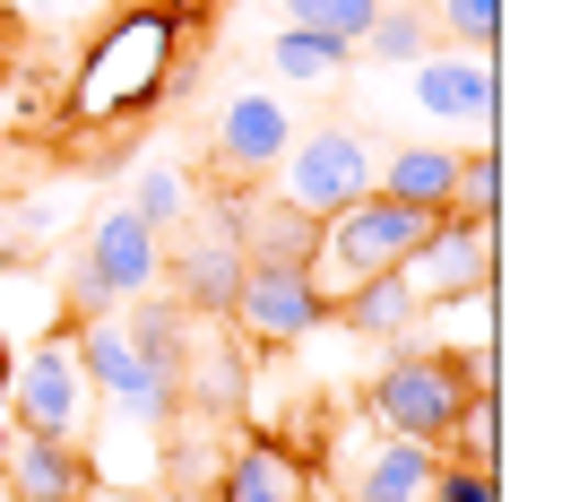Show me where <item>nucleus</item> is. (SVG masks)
<instances>
[{
    "instance_id": "13",
    "label": "nucleus",
    "mask_w": 562,
    "mask_h": 502,
    "mask_svg": "<svg viewBox=\"0 0 562 502\" xmlns=\"http://www.w3.org/2000/svg\"><path fill=\"white\" fill-rule=\"evenodd\" d=\"M294 140V113H285L278 96H234L225 104V122H216V174L225 182H243V174H269Z\"/></svg>"
},
{
    "instance_id": "18",
    "label": "nucleus",
    "mask_w": 562,
    "mask_h": 502,
    "mask_svg": "<svg viewBox=\"0 0 562 502\" xmlns=\"http://www.w3.org/2000/svg\"><path fill=\"white\" fill-rule=\"evenodd\" d=\"M347 62H355L347 44H329V35H312V26H285L278 53H269V70H278L285 87H329V78L347 70Z\"/></svg>"
},
{
    "instance_id": "2",
    "label": "nucleus",
    "mask_w": 562,
    "mask_h": 502,
    "mask_svg": "<svg viewBox=\"0 0 562 502\" xmlns=\"http://www.w3.org/2000/svg\"><path fill=\"white\" fill-rule=\"evenodd\" d=\"M269 174H278L285 209L338 216V209H355V200L372 191V147H363V131H347V122H321V131H294Z\"/></svg>"
},
{
    "instance_id": "10",
    "label": "nucleus",
    "mask_w": 562,
    "mask_h": 502,
    "mask_svg": "<svg viewBox=\"0 0 562 502\" xmlns=\"http://www.w3.org/2000/svg\"><path fill=\"white\" fill-rule=\"evenodd\" d=\"M416 70V104L432 113V122H468L476 140H493V53H424V62H407Z\"/></svg>"
},
{
    "instance_id": "7",
    "label": "nucleus",
    "mask_w": 562,
    "mask_h": 502,
    "mask_svg": "<svg viewBox=\"0 0 562 502\" xmlns=\"http://www.w3.org/2000/svg\"><path fill=\"white\" fill-rule=\"evenodd\" d=\"M398 278H407V294H416L424 312L493 287V216H432L424 243L398 260Z\"/></svg>"
},
{
    "instance_id": "16",
    "label": "nucleus",
    "mask_w": 562,
    "mask_h": 502,
    "mask_svg": "<svg viewBox=\"0 0 562 502\" xmlns=\"http://www.w3.org/2000/svg\"><path fill=\"white\" fill-rule=\"evenodd\" d=\"M372 191L407 200L424 216H450V191H459V147H398L390 165H372Z\"/></svg>"
},
{
    "instance_id": "26",
    "label": "nucleus",
    "mask_w": 562,
    "mask_h": 502,
    "mask_svg": "<svg viewBox=\"0 0 562 502\" xmlns=\"http://www.w3.org/2000/svg\"><path fill=\"white\" fill-rule=\"evenodd\" d=\"M78 502H156V494H139V486H87Z\"/></svg>"
},
{
    "instance_id": "12",
    "label": "nucleus",
    "mask_w": 562,
    "mask_h": 502,
    "mask_svg": "<svg viewBox=\"0 0 562 502\" xmlns=\"http://www.w3.org/2000/svg\"><path fill=\"white\" fill-rule=\"evenodd\" d=\"M0 486H9L18 502H78L87 486H95V468H87L78 442H44V433H18V425H9Z\"/></svg>"
},
{
    "instance_id": "9",
    "label": "nucleus",
    "mask_w": 562,
    "mask_h": 502,
    "mask_svg": "<svg viewBox=\"0 0 562 502\" xmlns=\"http://www.w3.org/2000/svg\"><path fill=\"white\" fill-rule=\"evenodd\" d=\"M209 502H312V468H303L285 442H269V433H243V442H225V459H216Z\"/></svg>"
},
{
    "instance_id": "29",
    "label": "nucleus",
    "mask_w": 562,
    "mask_h": 502,
    "mask_svg": "<svg viewBox=\"0 0 562 502\" xmlns=\"http://www.w3.org/2000/svg\"><path fill=\"white\" fill-rule=\"evenodd\" d=\"M0 502H18V494H9V486H0Z\"/></svg>"
},
{
    "instance_id": "4",
    "label": "nucleus",
    "mask_w": 562,
    "mask_h": 502,
    "mask_svg": "<svg viewBox=\"0 0 562 502\" xmlns=\"http://www.w3.org/2000/svg\"><path fill=\"white\" fill-rule=\"evenodd\" d=\"M424 225H432L424 209L390 200V191H363L355 209L321 216V260H329L347 287H355V278H381V269H398V260L424 243ZM321 260H312V269H321Z\"/></svg>"
},
{
    "instance_id": "25",
    "label": "nucleus",
    "mask_w": 562,
    "mask_h": 502,
    "mask_svg": "<svg viewBox=\"0 0 562 502\" xmlns=\"http://www.w3.org/2000/svg\"><path fill=\"white\" fill-rule=\"evenodd\" d=\"M424 502H502V486H493V468H459V459H441Z\"/></svg>"
},
{
    "instance_id": "23",
    "label": "nucleus",
    "mask_w": 562,
    "mask_h": 502,
    "mask_svg": "<svg viewBox=\"0 0 562 502\" xmlns=\"http://www.w3.org/2000/svg\"><path fill=\"white\" fill-rule=\"evenodd\" d=\"M502 209V147L476 140L459 156V191H450V216H493Z\"/></svg>"
},
{
    "instance_id": "15",
    "label": "nucleus",
    "mask_w": 562,
    "mask_h": 502,
    "mask_svg": "<svg viewBox=\"0 0 562 502\" xmlns=\"http://www.w3.org/2000/svg\"><path fill=\"white\" fill-rule=\"evenodd\" d=\"M329 321H347V330H363V338H390V347H398V338L424 321V303L407 294L398 269H381V278H355L347 294H329Z\"/></svg>"
},
{
    "instance_id": "3",
    "label": "nucleus",
    "mask_w": 562,
    "mask_h": 502,
    "mask_svg": "<svg viewBox=\"0 0 562 502\" xmlns=\"http://www.w3.org/2000/svg\"><path fill=\"white\" fill-rule=\"evenodd\" d=\"M0 408H9L18 433H44V442H78V433H87V372H78V338L70 330L9 364Z\"/></svg>"
},
{
    "instance_id": "17",
    "label": "nucleus",
    "mask_w": 562,
    "mask_h": 502,
    "mask_svg": "<svg viewBox=\"0 0 562 502\" xmlns=\"http://www.w3.org/2000/svg\"><path fill=\"white\" fill-rule=\"evenodd\" d=\"M363 53H372V62H390V70H407V62L432 53V18H424L416 0H381V18L363 26Z\"/></svg>"
},
{
    "instance_id": "27",
    "label": "nucleus",
    "mask_w": 562,
    "mask_h": 502,
    "mask_svg": "<svg viewBox=\"0 0 562 502\" xmlns=\"http://www.w3.org/2000/svg\"><path fill=\"white\" fill-rule=\"evenodd\" d=\"M9 364H18V356H9V330H0V381H9Z\"/></svg>"
},
{
    "instance_id": "20",
    "label": "nucleus",
    "mask_w": 562,
    "mask_h": 502,
    "mask_svg": "<svg viewBox=\"0 0 562 502\" xmlns=\"http://www.w3.org/2000/svg\"><path fill=\"white\" fill-rule=\"evenodd\" d=\"M131 216H139L147 234H173V225H191V182H182L173 165H147L139 191H131Z\"/></svg>"
},
{
    "instance_id": "5",
    "label": "nucleus",
    "mask_w": 562,
    "mask_h": 502,
    "mask_svg": "<svg viewBox=\"0 0 562 502\" xmlns=\"http://www.w3.org/2000/svg\"><path fill=\"white\" fill-rule=\"evenodd\" d=\"M165 278V234H147L131 209H104L87 225V269H78V321H95L104 303H131Z\"/></svg>"
},
{
    "instance_id": "19",
    "label": "nucleus",
    "mask_w": 562,
    "mask_h": 502,
    "mask_svg": "<svg viewBox=\"0 0 562 502\" xmlns=\"http://www.w3.org/2000/svg\"><path fill=\"white\" fill-rule=\"evenodd\" d=\"M424 18H432V35H450V53H493L502 44V0H432Z\"/></svg>"
},
{
    "instance_id": "6",
    "label": "nucleus",
    "mask_w": 562,
    "mask_h": 502,
    "mask_svg": "<svg viewBox=\"0 0 562 502\" xmlns=\"http://www.w3.org/2000/svg\"><path fill=\"white\" fill-rule=\"evenodd\" d=\"M225 321L251 330L260 347H294V338H312V330L329 321V287H321V269L243 260V287H234V303H225Z\"/></svg>"
},
{
    "instance_id": "22",
    "label": "nucleus",
    "mask_w": 562,
    "mask_h": 502,
    "mask_svg": "<svg viewBox=\"0 0 562 502\" xmlns=\"http://www.w3.org/2000/svg\"><path fill=\"white\" fill-rule=\"evenodd\" d=\"M441 450H450L459 468H493V450H502V408H493V399H468V408L450 416V433H441Z\"/></svg>"
},
{
    "instance_id": "8",
    "label": "nucleus",
    "mask_w": 562,
    "mask_h": 502,
    "mask_svg": "<svg viewBox=\"0 0 562 502\" xmlns=\"http://www.w3.org/2000/svg\"><path fill=\"white\" fill-rule=\"evenodd\" d=\"M234 287H243V243H234L225 209L200 216V225H173V303L182 312H225Z\"/></svg>"
},
{
    "instance_id": "14",
    "label": "nucleus",
    "mask_w": 562,
    "mask_h": 502,
    "mask_svg": "<svg viewBox=\"0 0 562 502\" xmlns=\"http://www.w3.org/2000/svg\"><path fill=\"white\" fill-rule=\"evenodd\" d=\"M432 468H441L432 442L381 433V442L363 450V468H355V502H424V494H432Z\"/></svg>"
},
{
    "instance_id": "21",
    "label": "nucleus",
    "mask_w": 562,
    "mask_h": 502,
    "mask_svg": "<svg viewBox=\"0 0 562 502\" xmlns=\"http://www.w3.org/2000/svg\"><path fill=\"white\" fill-rule=\"evenodd\" d=\"M381 18V0H285V26H312V35H329V44H363V26Z\"/></svg>"
},
{
    "instance_id": "28",
    "label": "nucleus",
    "mask_w": 562,
    "mask_h": 502,
    "mask_svg": "<svg viewBox=\"0 0 562 502\" xmlns=\"http://www.w3.org/2000/svg\"><path fill=\"white\" fill-rule=\"evenodd\" d=\"M0 450H9V408H0Z\"/></svg>"
},
{
    "instance_id": "11",
    "label": "nucleus",
    "mask_w": 562,
    "mask_h": 502,
    "mask_svg": "<svg viewBox=\"0 0 562 502\" xmlns=\"http://www.w3.org/2000/svg\"><path fill=\"white\" fill-rule=\"evenodd\" d=\"M225 225H234L243 260H269V269H312L321 260V216L285 209L278 191L269 200H225Z\"/></svg>"
},
{
    "instance_id": "1",
    "label": "nucleus",
    "mask_w": 562,
    "mask_h": 502,
    "mask_svg": "<svg viewBox=\"0 0 562 502\" xmlns=\"http://www.w3.org/2000/svg\"><path fill=\"white\" fill-rule=\"evenodd\" d=\"M468 408V381H459V356H441V347H424L416 330L398 338V364L372 381V425L398 433V442H432L441 450V433L450 416Z\"/></svg>"
},
{
    "instance_id": "24",
    "label": "nucleus",
    "mask_w": 562,
    "mask_h": 502,
    "mask_svg": "<svg viewBox=\"0 0 562 502\" xmlns=\"http://www.w3.org/2000/svg\"><path fill=\"white\" fill-rule=\"evenodd\" d=\"M191 390H200L209 416H234V408H243V356H234V347H209L200 372H182V399H191Z\"/></svg>"
}]
</instances>
